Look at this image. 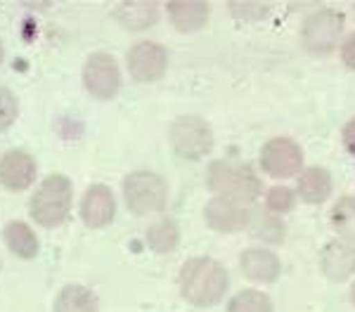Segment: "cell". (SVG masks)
I'll return each instance as SVG.
<instances>
[{"mask_svg":"<svg viewBox=\"0 0 355 312\" xmlns=\"http://www.w3.org/2000/svg\"><path fill=\"white\" fill-rule=\"evenodd\" d=\"M180 296L197 308H211L227 293L230 277L218 260L214 258H190L180 268Z\"/></svg>","mask_w":355,"mask_h":312,"instance_id":"obj_1","label":"cell"},{"mask_svg":"<svg viewBox=\"0 0 355 312\" xmlns=\"http://www.w3.org/2000/svg\"><path fill=\"white\" fill-rule=\"evenodd\" d=\"M206 185L216 196H227L234 201L251 203L261 194V178L249 163H234V161H214L206 173Z\"/></svg>","mask_w":355,"mask_h":312,"instance_id":"obj_2","label":"cell"},{"mask_svg":"<svg viewBox=\"0 0 355 312\" xmlns=\"http://www.w3.org/2000/svg\"><path fill=\"white\" fill-rule=\"evenodd\" d=\"M71 199H73L71 180L60 173L48 175V178L38 185V190L33 192L31 203H28V206H31L28 213H31V218L36 220L38 225L57 227L69 218Z\"/></svg>","mask_w":355,"mask_h":312,"instance_id":"obj_3","label":"cell"},{"mask_svg":"<svg viewBox=\"0 0 355 312\" xmlns=\"http://www.w3.org/2000/svg\"><path fill=\"white\" fill-rule=\"evenodd\" d=\"M168 190L162 175L152 170H135L123 180V199L125 206L135 215H150L164 208Z\"/></svg>","mask_w":355,"mask_h":312,"instance_id":"obj_4","label":"cell"},{"mask_svg":"<svg viewBox=\"0 0 355 312\" xmlns=\"http://www.w3.org/2000/svg\"><path fill=\"white\" fill-rule=\"evenodd\" d=\"M171 147L178 156L187 161H199L214 149V130L199 116H180L171 123Z\"/></svg>","mask_w":355,"mask_h":312,"instance_id":"obj_5","label":"cell"},{"mask_svg":"<svg viewBox=\"0 0 355 312\" xmlns=\"http://www.w3.org/2000/svg\"><path fill=\"white\" fill-rule=\"evenodd\" d=\"M343 31V15L336 10H318L308 15L301 26L303 48L313 55H329Z\"/></svg>","mask_w":355,"mask_h":312,"instance_id":"obj_6","label":"cell"},{"mask_svg":"<svg viewBox=\"0 0 355 312\" xmlns=\"http://www.w3.org/2000/svg\"><path fill=\"white\" fill-rule=\"evenodd\" d=\"M261 168L275 180L294 178L303 168L301 147L289 138H272L261 149Z\"/></svg>","mask_w":355,"mask_h":312,"instance_id":"obj_7","label":"cell"},{"mask_svg":"<svg viewBox=\"0 0 355 312\" xmlns=\"http://www.w3.org/2000/svg\"><path fill=\"white\" fill-rule=\"evenodd\" d=\"M83 85L93 98L112 100L121 88V71L112 55L95 53L83 66Z\"/></svg>","mask_w":355,"mask_h":312,"instance_id":"obj_8","label":"cell"},{"mask_svg":"<svg viewBox=\"0 0 355 312\" xmlns=\"http://www.w3.org/2000/svg\"><path fill=\"white\" fill-rule=\"evenodd\" d=\"M125 64H128V71L135 81L152 83V81H159L166 73L168 55H166L164 45H159L154 41H140L128 50Z\"/></svg>","mask_w":355,"mask_h":312,"instance_id":"obj_9","label":"cell"},{"mask_svg":"<svg viewBox=\"0 0 355 312\" xmlns=\"http://www.w3.org/2000/svg\"><path fill=\"white\" fill-rule=\"evenodd\" d=\"M251 208L242 201H234L227 196H214L204 208V220L211 230L230 235V232H239L249 225Z\"/></svg>","mask_w":355,"mask_h":312,"instance_id":"obj_10","label":"cell"},{"mask_svg":"<svg viewBox=\"0 0 355 312\" xmlns=\"http://www.w3.org/2000/svg\"><path fill=\"white\" fill-rule=\"evenodd\" d=\"M36 180V161L24 149H10L0 156V185L10 192H24Z\"/></svg>","mask_w":355,"mask_h":312,"instance_id":"obj_11","label":"cell"},{"mask_svg":"<svg viewBox=\"0 0 355 312\" xmlns=\"http://www.w3.org/2000/svg\"><path fill=\"white\" fill-rule=\"evenodd\" d=\"M116 201L107 185H90L81 199V218L93 230H102L114 220Z\"/></svg>","mask_w":355,"mask_h":312,"instance_id":"obj_12","label":"cell"},{"mask_svg":"<svg viewBox=\"0 0 355 312\" xmlns=\"http://www.w3.org/2000/svg\"><path fill=\"white\" fill-rule=\"evenodd\" d=\"M239 268L242 275L251 282H263V284H272L282 272L279 258L275 255L270 248H261V246H251L239 255Z\"/></svg>","mask_w":355,"mask_h":312,"instance_id":"obj_13","label":"cell"},{"mask_svg":"<svg viewBox=\"0 0 355 312\" xmlns=\"http://www.w3.org/2000/svg\"><path fill=\"white\" fill-rule=\"evenodd\" d=\"M324 277L331 282H346L355 275V246L346 241H329L324 244L320 253Z\"/></svg>","mask_w":355,"mask_h":312,"instance_id":"obj_14","label":"cell"},{"mask_svg":"<svg viewBox=\"0 0 355 312\" xmlns=\"http://www.w3.org/2000/svg\"><path fill=\"white\" fill-rule=\"evenodd\" d=\"M166 12H168L171 24H173L178 31L192 33L206 26L211 8H209V3H202V0H175V3L166 5Z\"/></svg>","mask_w":355,"mask_h":312,"instance_id":"obj_15","label":"cell"},{"mask_svg":"<svg viewBox=\"0 0 355 312\" xmlns=\"http://www.w3.org/2000/svg\"><path fill=\"white\" fill-rule=\"evenodd\" d=\"M114 17L128 31H145L157 24L159 5L154 0H133V3H121L114 10Z\"/></svg>","mask_w":355,"mask_h":312,"instance_id":"obj_16","label":"cell"},{"mask_svg":"<svg viewBox=\"0 0 355 312\" xmlns=\"http://www.w3.org/2000/svg\"><path fill=\"white\" fill-rule=\"evenodd\" d=\"M299 196L306 203H322L331 194V175L327 168L311 166L299 175Z\"/></svg>","mask_w":355,"mask_h":312,"instance_id":"obj_17","label":"cell"},{"mask_svg":"<svg viewBox=\"0 0 355 312\" xmlns=\"http://www.w3.org/2000/svg\"><path fill=\"white\" fill-rule=\"evenodd\" d=\"M3 237H5L8 248L17 255V258L31 260V258H36V255H38L36 232H33L26 223H21V220H12V223L5 225Z\"/></svg>","mask_w":355,"mask_h":312,"instance_id":"obj_18","label":"cell"},{"mask_svg":"<svg viewBox=\"0 0 355 312\" xmlns=\"http://www.w3.org/2000/svg\"><path fill=\"white\" fill-rule=\"evenodd\" d=\"M55 312H97V296L81 284H69L57 293Z\"/></svg>","mask_w":355,"mask_h":312,"instance_id":"obj_19","label":"cell"},{"mask_svg":"<svg viewBox=\"0 0 355 312\" xmlns=\"http://www.w3.org/2000/svg\"><path fill=\"white\" fill-rule=\"evenodd\" d=\"M246 230L251 232L254 239H261L266 244H279L284 239V225L282 220L277 218L275 213L266 211H251V218H249V225Z\"/></svg>","mask_w":355,"mask_h":312,"instance_id":"obj_20","label":"cell"},{"mask_svg":"<svg viewBox=\"0 0 355 312\" xmlns=\"http://www.w3.org/2000/svg\"><path fill=\"white\" fill-rule=\"evenodd\" d=\"M147 246L152 248L154 253H171L178 248L180 244V227L173 218H164L157 220L150 230H147Z\"/></svg>","mask_w":355,"mask_h":312,"instance_id":"obj_21","label":"cell"},{"mask_svg":"<svg viewBox=\"0 0 355 312\" xmlns=\"http://www.w3.org/2000/svg\"><path fill=\"white\" fill-rule=\"evenodd\" d=\"M329 223L343 241L355 246V199L353 196H341L339 201H336V206L331 208V213H329Z\"/></svg>","mask_w":355,"mask_h":312,"instance_id":"obj_22","label":"cell"},{"mask_svg":"<svg viewBox=\"0 0 355 312\" xmlns=\"http://www.w3.org/2000/svg\"><path fill=\"white\" fill-rule=\"evenodd\" d=\"M227 312H275V308L268 293H261L256 288H244L230 300Z\"/></svg>","mask_w":355,"mask_h":312,"instance_id":"obj_23","label":"cell"},{"mask_svg":"<svg viewBox=\"0 0 355 312\" xmlns=\"http://www.w3.org/2000/svg\"><path fill=\"white\" fill-rule=\"evenodd\" d=\"M294 201H296V192L284 185L270 187L266 194V208L275 215L291 211V208H294Z\"/></svg>","mask_w":355,"mask_h":312,"instance_id":"obj_24","label":"cell"},{"mask_svg":"<svg viewBox=\"0 0 355 312\" xmlns=\"http://www.w3.org/2000/svg\"><path fill=\"white\" fill-rule=\"evenodd\" d=\"M19 116V102H17L15 93L8 88H0V133L8 130Z\"/></svg>","mask_w":355,"mask_h":312,"instance_id":"obj_25","label":"cell"},{"mask_svg":"<svg viewBox=\"0 0 355 312\" xmlns=\"http://www.w3.org/2000/svg\"><path fill=\"white\" fill-rule=\"evenodd\" d=\"M230 10L234 15L239 17V19H263V17L268 15V10H270V5L266 3H232Z\"/></svg>","mask_w":355,"mask_h":312,"instance_id":"obj_26","label":"cell"},{"mask_svg":"<svg viewBox=\"0 0 355 312\" xmlns=\"http://www.w3.org/2000/svg\"><path fill=\"white\" fill-rule=\"evenodd\" d=\"M341 59H343V64H346L348 69L355 71V33H351V36L343 41V45H341Z\"/></svg>","mask_w":355,"mask_h":312,"instance_id":"obj_27","label":"cell"},{"mask_svg":"<svg viewBox=\"0 0 355 312\" xmlns=\"http://www.w3.org/2000/svg\"><path fill=\"white\" fill-rule=\"evenodd\" d=\"M343 147L348 149V154L355 156V118L348 121L346 128H343Z\"/></svg>","mask_w":355,"mask_h":312,"instance_id":"obj_28","label":"cell"},{"mask_svg":"<svg viewBox=\"0 0 355 312\" xmlns=\"http://www.w3.org/2000/svg\"><path fill=\"white\" fill-rule=\"evenodd\" d=\"M351 300H353V305H355V284L351 286Z\"/></svg>","mask_w":355,"mask_h":312,"instance_id":"obj_29","label":"cell"},{"mask_svg":"<svg viewBox=\"0 0 355 312\" xmlns=\"http://www.w3.org/2000/svg\"><path fill=\"white\" fill-rule=\"evenodd\" d=\"M3 55H5V50H3V43H0V62H3Z\"/></svg>","mask_w":355,"mask_h":312,"instance_id":"obj_30","label":"cell"}]
</instances>
